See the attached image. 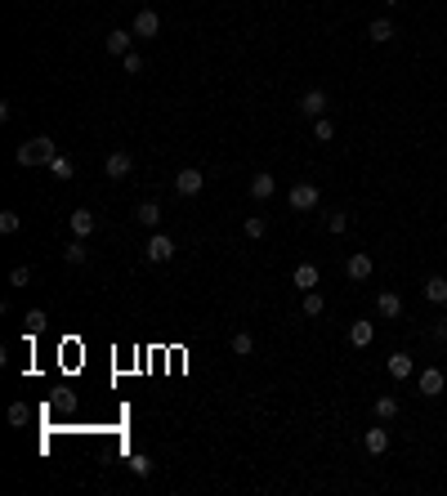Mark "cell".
Segmentation results:
<instances>
[{
  "instance_id": "cell-10",
  "label": "cell",
  "mask_w": 447,
  "mask_h": 496,
  "mask_svg": "<svg viewBox=\"0 0 447 496\" xmlns=\"http://www.w3.org/2000/svg\"><path fill=\"white\" fill-rule=\"evenodd\" d=\"M300 112H304L309 121H318L322 112H327V90H309V94L300 99Z\"/></svg>"
},
{
  "instance_id": "cell-17",
  "label": "cell",
  "mask_w": 447,
  "mask_h": 496,
  "mask_svg": "<svg viewBox=\"0 0 447 496\" xmlns=\"http://www.w3.org/2000/svg\"><path fill=\"white\" fill-rule=\"evenodd\" d=\"M372 340H376V327H372V322H354V327H349V345H354V349H367Z\"/></svg>"
},
{
  "instance_id": "cell-1",
  "label": "cell",
  "mask_w": 447,
  "mask_h": 496,
  "mask_svg": "<svg viewBox=\"0 0 447 496\" xmlns=\"http://www.w3.org/2000/svg\"><path fill=\"white\" fill-rule=\"evenodd\" d=\"M54 157H59V148H54V139H45V135L18 143V152H14L18 166H45V170H50V161H54Z\"/></svg>"
},
{
  "instance_id": "cell-30",
  "label": "cell",
  "mask_w": 447,
  "mask_h": 496,
  "mask_svg": "<svg viewBox=\"0 0 447 496\" xmlns=\"http://www.w3.org/2000/svg\"><path fill=\"white\" fill-rule=\"evenodd\" d=\"M130 470H135L139 479H148V474H152V461H148L144 452H135V456H130Z\"/></svg>"
},
{
  "instance_id": "cell-34",
  "label": "cell",
  "mask_w": 447,
  "mask_h": 496,
  "mask_svg": "<svg viewBox=\"0 0 447 496\" xmlns=\"http://www.w3.org/2000/svg\"><path fill=\"white\" fill-rule=\"evenodd\" d=\"M45 322H50V318H45V309H32V313H27V331H41Z\"/></svg>"
},
{
  "instance_id": "cell-25",
  "label": "cell",
  "mask_w": 447,
  "mask_h": 496,
  "mask_svg": "<svg viewBox=\"0 0 447 496\" xmlns=\"http://www.w3.org/2000/svg\"><path fill=\"white\" fill-rule=\"evenodd\" d=\"M242 233H246V237H251V242H260V237H264V233H269V224H264V219H260V215H251V219H246V224H242Z\"/></svg>"
},
{
  "instance_id": "cell-4",
  "label": "cell",
  "mask_w": 447,
  "mask_h": 496,
  "mask_svg": "<svg viewBox=\"0 0 447 496\" xmlns=\"http://www.w3.org/2000/svg\"><path fill=\"white\" fill-rule=\"evenodd\" d=\"M175 188H179V197H197V193L206 188V175H202L197 166H184V170L175 175Z\"/></svg>"
},
{
  "instance_id": "cell-14",
  "label": "cell",
  "mask_w": 447,
  "mask_h": 496,
  "mask_svg": "<svg viewBox=\"0 0 447 496\" xmlns=\"http://www.w3.org/2000/svg\"><path fill=\"white\" fill-rule=\"evenodd\" d=\"M68 224H72V233H76V237H90L94 228H99V219H94V211H72V215H68Z\"/></svg>"
},
{
  "instance_id": "cell-11",
  "label": "cell",
  "mask_w": 447,
  "mask_h": 496,
  "mask_svg": "<svg viewBox=\"0 0 447 496\" xmlns=\"http://www.w3.org/2000/svg\"><path fill=\"white\" fill-rule=\"evenodd\" d=\"M443 385H447V376H443L439 367H425V371H421V394H425V398H439Z\"/></svg>"
},
{
  "instance_id": "cell-28",
  "label": "cell",
  "mask_w": 447,
  "mask_h": 496,
  "mask_svg": "<svg viewBox=\"0 0 447 496\" xmlns=\"http://www.w3.org/2000/svg\"><path fill=\"white\" fill-rule=\"evenodd\" d=\"M85 255H90V251H85V237H76L68 251H63V260H68V264H85Z\"/></svg>"
},
{
  "instance_id": "cell-9",
  "label": "cell",
  "mask_w": 447,
  "mask_h": 496,
  "mask_svg": "<svg viewBox=\"0 0 447 496\" xmlns=\"http://www.w3.org/2000/svg\"><path fill=\"white\" fill-rule=\"evenodd\" d=\"M130 170H135V157H130V152H112L108 166H103V175H108V179H126Z\"/></svg>"
},
{
  "instance_id": "cell-8",
  "label": "cell",
  "mask_w": 447,
  "mask_h": 496,
  "mask_svg": "<svg viewBox=\"0 0 447 496\" xmlns=\"http://www.w3.org/2000/svg\"><path fill=\"white\" fill-rule=\"evenodd\" d=\"M273 193H278V179H273L269 170H260V175H251V197H255V202H269Z\"/></svg>"
},
{
  "instance_id": "cell-2",
  "label": "cell",
  "mask_w": 447,
  "mask_h": 496,
  "mask_svg": "<svg viewBox=\"0 0 447 496\" xmlns=\"http://www.w3.org/2000/svg\"><path fill=\"white\" fill-rule=\"evenodd\" d=\"M287 202H291V211H313V206H318L322 202V193H318V184H309V179H300V184L296 188H291V193H287Z\"/></svg>"
},
{
  "instance_id": "cell-7",
  "label": "cell",
  "mask_w": 447,
  "mask_h": 496,
  "mask_svg": "<svg viewBox=\"0 0 447 496\" xmlns=\"http://www.w3.org/2000/svg\"><path fill=\"white\" fill-rule=\"evenodd\" d=\"M135 36H161V14L157 9H139L135 14Z\"/></svg>"
},
{
  "instance_id": "cell-13",
  "label": "cell",
  "mask_w": 447,
  "mask_h": 496,
  "mask_svg": "<svg viewBox=\"0 0 447 496\" xmlns=\"http://www.w3.org/2000/svg\"><path fill=\"white\" fill-rule=\"evenodd\" d=\"M318 264H296V273H291V282L300 286V291H318Z\"/></svg>"
},
{
  "instance_id": "cell-21",
  "label": "cell",
  "mask_w": 447,
  "mask_h": 496,
  "mask_svg": "<svg viewBox=\"0 0 447 496\" xmlns=\"http://www.w3.org/2000/svg\"><path fill=\"white\" fill-rule=\"evenodd\" d=\"M412 371H416L412 354H394V358H389V376H394V380H407Z\"/></svg>"
},
{
  "instance_id": "cell-18",
  "label": "cell",
  "mask_w": 447,
  "mask_h": 496,
  "mask_svg": "<svg viewBox=\"0 0 447 496\" xmlns=\"http://www.w3.org/2000/svg\"><path fill=\"white\" fill-rule=\"evenodd\" d=\"M425 300L430 304H447V278H439V273L425 278Z\"/></svg>"
},
{
  "instance_id": "cell-15",
  "label": "cell",
  "mask_w": 447,
  "mask_h": 496,
  "mask_svg": "<svg viewBox=\"0 0 447 496\" xmlns=\"http://www.w3.org/2000/svg\"><path fill=\"white\" fill-rule=\"evenodd\" d=\"M130 41H135V32H126V27H117V32H108V54H117V59H126V54H130Z\"/></svg>"
},
{
  "instance_id": "cell-6",
  "label": "cell",
  "mask_w": 447,
  "mask_h": 496,
  "mask_svg": "<svg viewBox=\"0 0 447 496\" xmlns=\"http://www.w3.org/2000/svg\"><path fill=\"white\" fill-rule=\"evenodd\" d=\"M372 269H376V264H372V255H363V251L345 260V273H349L354 282H367V278H372Z\"/></svg>"
},
{
  "instance_id": "cell-36",
  "label": "cell",
  "mask_w": 447,
  "mask_h": 496,
  "mask_svg": "<svg viewBox=\"0 0 447 496\" xmlns=\"http://www.w3.org/2000/svg\"><path fill=\"white\" fill-rule=\"evenodd\" d=\"M394 5H398V0H385V9H394Z\"/></svg>"
},
{
  "instance_id": "cell-16",
  "label": "cell",
  "mask_w": 447,
  "mask_h": 496,
  "mask_svg": "<svg viewBox=\"0 0 447 496\" xmlns=\"http://www.w3.org/2000/svg\"><path fill=\"white\" fill-rule=\"evenodd\" d=\"M372 412H376V421H385V425H389L398 412H403V407H398V398H394V394H380L376 403H372Z\"/></svg>"
},
{
  "instance_id": "cell-12",
  "label": "cell",
  "mask_w": 447,
  "mask_h": 496,
  "mask_svg": "<svg viewBox=\"0 0 447 496\" xmlns=\"http://www.w3.org/2000/svg\"><path fill=\"white\" fill-rule=\"evenodd\" d=\"M376 309H380V318H403V295H398V291H380L376 295Z\"/></svg>"
},
{
  "instance_id": "cell-20",
  "label": "cell",
  "mask_w": 447,
  "mask_h": 496,
  "mask_svg": "<svg viewBox=\"0 0 447 496\" xmlns=\"http://www.w3.org/2000/svg\"><path fill=\"white\" fill-rule=\"evenodd\" d=\"M367 36H372V41H376V45H389V41H394V36H398V32H394V23H389V18H376V23H372V27H367Z\"/></svg>"
},
{
  "instance_id": "cell-5",
  "label": "cell",
  "mask_w": 447,
  "mask_h": 496,
  "mask_svg": "<svg viewBox=\"0 0 447 496\" xmlns=\"http://www.w3.org/2000/svg\"><path fill=\"white\" fill-rule=\"evenodd\" d=\"M363 447H367L372 456H385V452H389V429H385V421H380L376 429H367V434H363Z\"/></svg>"
},
{
  "instance_id": "cell-29",
  "label": "cell",
  "mask_w": 447,
  "mask_h": 496,
  "mask_svg": "<svg viewBox=\"0 0 447 496\" xmlns=\"http://www.w3.org/2000/svg\"><path fill=\"white\" fill-rule=\"evenodd\" d=\"M327 228H331L336 237H340V233H349V215H345V211H327Z\"/></svg>"
},
{
  "instance_id": "cell-19",
  "label": "cell",
  "mask_w": 447,
  "mask_h": 496,
  "mask_svg": "<svg viewBox=\"0 0 447 496\" xmlns=\"http://www.w3.org/2000/svg\"><path fill=\"white\" fill-rule=\"evenodd\" d=\"M135 219H139L144 228H157V224H161V206H157V202H139V206H135Z\"/></svg>"
},
{
  "instance_id": "cell-33",
  "label": "cell",
  "mask_w": 447,
  "mask_h": 496,
  "mask_svg": "<svg viewBox=\"0 0 447 496\" xmlns=\"http://www.w3.org/2000/svg\"><path fill=\"white\" fill-rule=\"evenodd\" d=\"M27 416H32V412H27V403H14V407H9V425H27Z\"/></svg>"
},
{
  "instance_id": "cell-24",
  "label": "cell",
  "mask_w": 447,
  "mask_h": 496,
  "mask_svg": "<svg viewBox=\"0 0 447 496\" xmlns=\"http://www.w3.org/2000/svg\"><path fill=\"white\" fill-rule=\"evenodd\" d=\"M233 354L237 358H251L255 354V336H251V331H237V336H233Z\"/></svg>"
},
{
  "instance_id": "cell-27",
  "label": "cell",
  "mask_w": 447,
  "mask_h": 496,
  "mask_svg": "<svg viewBox=\"0 0 447 496\" xmlns=\"http://www.w3.org/2000/svg\"><path fill=\"white\" fill-rule=\"evenodd\" d=\"M18 228H23V219H18V211H0V233H5V237H14Z\"/></svg>"
},
{
  "instance_id": "cell-35",
  "label": "cell",
  "mask_w": 447,
  "mask_h": 496,
  "mask_svg": "<svg viewBox=\"0 0 447 496\" xmlns=\"http://www.w3.org/2000/svg\"><path fill=\"white\" fill-rule=\"evenodd\" d=\"M434 340H447V322H434Z\"/></svg>"
},
{
  "instance_id": "cell-26",
  "label": "cell",
  "mask_w": 447,
  "mask_h": 496,
  "mask_svg": "<svg viewBox=\"0 0 447 496\" xmlns=\"http://www.w3.org/2000/svg\"><path fill=\"white\" fill-rule=\"evenodd\" d=\"M313 139H318V143H331V139H336V126H331L327 117H318V121H313Z\"/></svg>"
},
{
  "instance_id": "cell-23",
  "label": "cell",
  "mask_w": 447,
  "mask_h": 496,
  "mask_svg": "<svg viewBox=\"0 0 447 496\" xmlns=\"http://www.w3.org/2000/svg\"><path fill=\"white\" fill-rule=\"evenodd\" d=\"M327 313V300L318 291H304V318H322Z\"/></svg>"
},
{
  "instance_id": "cell-22",
  "label": "cell",
  "mask_w": 447,
  "mask_h": 496,
  "mask_svg": "<svg viewBox=\"0 0 447 496\" xmlns=\"http://www.w3.org/2000/svg\"><path fill=\"white\" fill-rule=\"evenodd\" d=\"M50 175H54V179H63V184H68V179L76 175V166H72V157H63V152H59V157H54V161H50Z\"/></svg>"
},
{
  "instance_id": "cell-3",
  "label": "cell",
  "mask_w": 447,
  "mask_h": 496,
  "mask_svg": "<svg viewBox=\"0 0 447 496\" xmlns=\"http://www.w3.org/2000/svg\"><path fill=\"white\" fill-rule=\"evenodd\" d=\"M144 255H148L152 264H170V260H175V242H170L166 233H152L148 246H144Z\"/></svg>"
},
{
  "instance_id": "cell-32",
  "label": "cell",
  "mask_w": 447,
  "mask_h": 496,
  "mask_svg": "<svg viewBox=\"0 0 447 496\" xmlns=\"http://www.w3.org/2000/svg\"><path fill=\"white\" fill-rule=\"evenodd\" d=\"M27 282H32V269H27V264L9 269V286H27Z\"/></svg>"
},
{
  "instance_id": "cell-31",
  "label": "cell",
  "mask_w": 447,
  "mask_h": 496,
  "mask_svg": "<svg viewBox=\"0 0 447 496\" xmlns=\"http://www.w3.org/2000/svg\"><path fill=\"white\" fill-rule=\"evenodd\" d=\"M121 72H130V76H139V72H144V59H139V54H135V50H130V54H126V59H121Z\"/></svg>"
}]
</instances>
